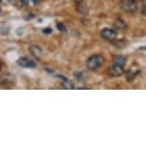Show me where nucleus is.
<instances>
[{"label":"nucleus","mask_w":146,"mask_h":146,"mask_svg":"<svg viewBox=\"0 0 146 146\" xmlns=\"http://www.w3.org/2000/svg\"><path fill=\"white\" fill-rule=\"evenodd\" d=\"M104 62H105V60H104L102 56H98V54H96V56H90L89 58L87 59L86 66L91 71H96L104 64Z\"/></svg>","instance_id":"f257e3e1"},{"label":"nucleus","mask_w":146,"mask_h":146,"mask_svg":"<svg viewBox=\"0 0 146 146\" xmlns=\"http://www.w3.org/2000/svg\"><path fill=\"white\" fill-rule=\"evenodd\" d=\"M120 8L123 12L133 13L137 11V3L133 0H120Z\"/></svg>","instance_id":"f03ea898"},{"label":"nucleus","mask_w":146,"mask_h":146,"mask_svg":"<svg viewBox=\"0 0 146 146\" xmlns=\"http://www.w3.org/2000/svg\"><path fill=\"white\" fill-rule=\"evenodd\" d=\"M100 36L102 39L107 40V41H115L117 39V33L113 29H109V28H105L103 30H101L100 32Z\"/></svg>","instance_id":"7ed1b4c3"},{"label":"nucleus","mask_w":146,"mask_h":146,"mask_svg":"<svg viewBox=\"0 0 146 146\" xmlns=\"http://www.w3.org/2000/svg\"><path fill=\"white\" fill-rule=\"evenodd\" d=\"M107 73H108V75L110 76H112V78H118V76H121L124 74V68L120 65L114 64L108 68Z\"/></svg>","instance_id":"20e7f679"},{"label":"nucleus","mask_w":146,"mask_h":146,"mask_svg":"<svg viewBox=\"0 0 146 146\" xmlns=\"http://www.w3.org/2000/svg\"><path fill=\"white\" fill-rule=\"evenodd\" d=\"M17 64L22 68H28V69H34L36 67V63L34 60H32L31 58L27 56L20 57L17 60Z\"/></svg>","instance_id":"39448f33"},{"label":"nucleus","mask_w":146,"mask_h":146,"mask_svg":"<svg viewBox=\"0 0 146 146\" xmlns=\"http://www.w3.org/2000/svg\"><path fill=\"white\" fill-rule=\"evenodd\" d=\"M15 82V76H13L12 75H4L0 78V85L1 86H12Z\"/></svg>","instance_id":"423d86ee"},{"label":"nucleus","mask_w":146,"mask_h":146,"mask_svg":"<svg viewBox=\"0 0 146 146\" xmlns=\"http://www.w3.org/2000/svg\"><path fill=\"white\" fill-rule=\"evenodd\" d=\"M29 50H30V53H31V54L35 58H36L38 60L41 58V56H42V50H41V48L39 46H36V45L31 46Z\"/></svg>","instance_id":"0eeeda50"},{"label":"nucleus","mask_w":146,"mask_h":146,"mask_svg":"<svg viewBox=\"0 0 146 146\" xmlns=\"http://www.w3.org/2000/svg\"><path fill=\"white\" fill-rule=\"evenodd\" d=\"M114 26L117 29H118V30H125V29H127V27H128L127 23H126V22L123 20L122 18H120V17H118V18L115 19Z\"/></svg>","instance_id":"6e6552de"},{"label":"nucleus","mask_w":146,"mask_h":146,"mask_svg":"<svg viewBox=\"0 0 146 146\" xmlns=\"http://www.w3.org/2000/svg\"><path fill=\"white\" fill-rule=\"evenodd\" d=\"M113 61H114V64H117V65H120V66H122V67H124L125 63L127 61V58L123 56H117L114 57Z\"/></svg>","instance_id":"1a4fd4ad"},{"label":"nucleus","mask_w":146,"mask_h":146,"mask_svg":"<svg viewBox=\"0 0 146 146\" xmlns=\"http://www.w3.org/2000/svg\"><path fill=\"white\" fill-rule=\"evenodd\" d=\"M139 73V70H133V69H130V70L127 72V75H126V78H127L129 81L133 80V79L136 78L137 75Z\"/></svg>","instance_id":"9d476101"},{"label":"nucleus","mask_w":146,"mask_h":146,"mask_svg":"<svg viewBox=\"0 0 146 146\" xmlns=\"http://www.w3.org/2000/svg\"><path fill=\"white\" fill-rule=\"evenodd\" d=\"M76 10L78 11V13H83V15H85V13H88V8L86 5H84L83 3H78V8H76Z\"/></svg>","instance_id":"9b49d317"},{"label":"nucleus","mask_w":146,"mask_h":146,"mask_svg":"<svg viewBox=\"0 0 146 146\" xmlns=\"http://www.w3.org/2000/svg\"><path fill=\"white\" fill-rule=\"evenodd\" d=\"M62 84H63V86H64V88H66V89H74V88H75V85H74V83L71 80H69L68 78L66 79V80L63 81Z\"/></svg>","instance_id":"f8f14e48"},{"label":"nucleus","mask_w":146,"mask_h":146,"mask_svg":"<svg viewBox=\"0 0 146 146\" xmlns=\"http://www.w3.org/2000/svg\"><path fill=\"white\" fill-rule=\"evenodd\" d=\"M56 29L58 30L59 32H61V33H66V32H67V27H66L63 23H61V22H58V23H56Z\"/></svg>","instance_id":"ddd939ff"},{"label":"nucleus","mask_w":146,"mask_h":146,"mask_svg":"<svg viewBox=\"0 0 146 146\" xmlns=\"http://www.w3.org/2000/svg\"><path fill=\"white\" fill-rule=\"evenodd\" d=\"M42 32H43V34H45V35H50V34H52L53 30L51 28H45V29H43Z\"/></svg>","instance_id":"4468645a"},{"label":"nucleus","mask_w":146,"mask_h":146,"mask_svg":"<svg viewBox=\"0 0 146 146\" xmlns=\"http://www.w3.org/2000/svg\"><path fill=\"white\" fill-rule=\"evenodd\" d=\"M75 76H76V78L78 79V80H81V79H82V73H81V72L76 73V74H75Z\"/></svg>","instance_id":"2eb2a0df"},{"label":"nucleus","mask_w":146,"mask_h":146,"mask_svg":"<svg viewBox=\"0 0 146 146\" xmlns=\"http://www.w3.org/2000/svg\"><path fill=\"white\" fill-rule=\"evenodd\" d=\"M141 13L144 16H146V4H144L141 8Z\"/></svg>","instance_id":"dca6fc26"},{"label":"nucleus","mask_w":146,"mask_h":146,"mask_svg":"<svg viewBox=\"0 0 146 146\" xmlns=\"http://www.w3.org/2000/svg\"><path fill=\"white\" fill-rule=\"evenodd\" d=\"M29 1H30V0H21V2L23 3V5H25V6L29 5Z\"/></svg>","instance_id":"f3484780"},{"label":"nucleus","mask_w":146,"mask_h":146,"mask_svg":"<svg viewBox=\"0 0 146 146\" xmlns=\"http://www.w3.org/2000/svg\"><path fill=\"white\" fill-rule=\"evenodd\" d=\"M134 2H136V3H143V2L145 1V0H133Z\"/></svg>","instance_id":"a211bd4d"},{"label":"nucleus","mask_w":146,"mask_h":146,"mask_svg":"<svg viewBox=\"0 0 146 146\" xmlns=\"http://www.w3.org/2000/svg\"><path fill=\"white\" fill-rule=\"evenodd\" d=\"M33 2H34V4L38 5V4H39V2H40V0H33Z\"/></svg>","instance_id":"6ab92c4d"},{"label":"nucleus","mask_w":146,"mask_h":146,"mask_svg":"<svg viewBox=\"0 0 146 146\" xmlns=\"http://www.w3.org/2000/svg\"><path fill=\"white\" fill-rule=\"evenodd\" d=\"M74 1H75L76 4H78V3H81V2L83 1V0H74Z\"/></svg>","instance_id":"aec40b11"},{"label":"nucleus","mask_w":146,"mask_h":146,"mask_svg":"<svg viewBox=\"0 0 146 146\" xmlns=\"http://www.w3.org/2000/svg\"><path fill=\"white\" fill-rule=\"evenodd\" d=\"M139 50H146V46H143V47H139Z\"/></svg>","instance_id":"412c9836"},{"label":"nucleus","mask_w":146,"mask_h":146,"mask_svg":"<svg viewBox=\"0 0 146 146\" xmlns=\"http://www.w3.org/2000/svg\"><path fill=\"white\" fill-rule=\"evenodd\" d=\"M2 67H3V64H2V62L0 61V71L2 70Z\"/></svg>","instance_id":"4be33fe9"},{"label":"nucleus","mask_w":146,"mask_h":146,"mask_svg":"<svg viewBox=\"0 0 146 146\" xmlns=\"http://www.w3.org/2000/svg\"><path fill=\"white\" fill-rule=\"evenodd\" d=\"M13 1H15V0H8V2H10V3H12Z\"/></svg>","instance_id":"5701e85b"},{"label":"nucleus","mask_w":146,"mask_h":146,"mask_svg":"<svg viewBox=\"0 0 146 146\" xmlns=\"http://www.w3.org/2000/svg\"><path fill=\"white\" fill-rule=\"evenodd\" d=\"M0 13H1V7H0Z\"/></svg>","instance_id":"b1692460"}]
</instances>
